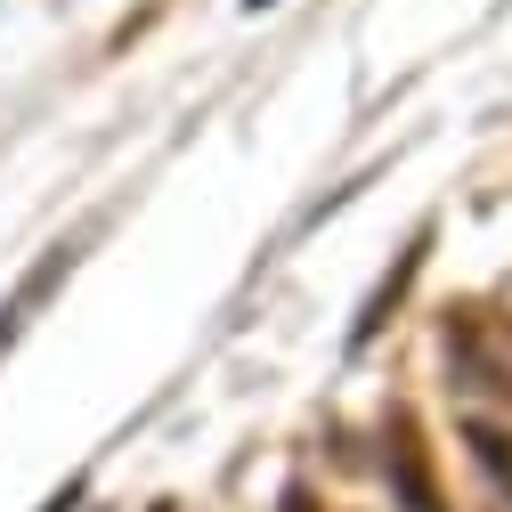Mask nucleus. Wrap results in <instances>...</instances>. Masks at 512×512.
<instances>
[{
  "label": "nucleus",
  "instance_id": "39448f33",
  "mask_svg": "<svg viewBox=\"0 0 512 512\" xmlns=\"http://www.w3.org/2000/svg\"><path fill=\"white\" fill-rule=\"evenodd\" d=\"M244 9H277V0H244Z\"/></svg>",
  "mask_w": 512,
  "mask_h": 512
},
{
  "label": "nucleus",
  "instance_id": "7ed1b4c3",
  "mask_svg": "<svg viewBox=\"0 0 512 512\" xmlns=\"http://www.w3.org/2000/svg\"><path fill=\"white\" fill-rule=\"evenodd\" d=\"M464 439H472V456L504 480V496H512V431H496V423H480V415H464Z\"/></svg>",
  "mask_w": 512,
  "mask_h": 512
},
{
  "label": "nucleus",
  "instance_id": "f03ea898",
  "mask_svg": "<svg viewBox=\"0 0 512 512\" xmlns=\"http://www.w3.org/2000/svg\"><path fill=\"white\" fill-rule=\"evenodd\" d=\"M66 269H74V244H57V252H49V261H41V269H33L25 285H17V301H9V309H0V350H9V342H17V326H25V317H33L41 301H49V285H57V277H66Z\"/></svg>",
  "mask_w": 512,
  "mask_h": 512
},
{
  "label": "nucleus",
  "instance_id": "f257e3e1",
  "mask_svg": "<svg viewBox=\"0 0 512 512\" xmlns=\"http://www.w3.org/2000/svg\"><path fill=\"white\" fill-rule=\"evenodd\" d=\"M382 472H391V504L399 512H447L439 504V480H431V456H423V431H415L407 407L382 423Z\"/></svg>",
  "mask_w": 512,
  "mask_h": 512
},
{
  "label": "nucleus",
  "instance_id": "20e7f679",
  "mask_svg": "<svg viewBox=\"0 0 512 512\" xmlns=\"http://www.w3.org/2000/svg\"><path fill=\"white\" fill-rule=\"evenodd\" d=\"M277 512H317V496H309V488H301V480H293V488H285V496H277Z\"/></svg>",
  "mask_w": 512,
  "mask_h": 512
}]
</instances>
